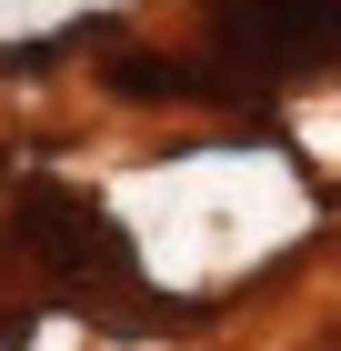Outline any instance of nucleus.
<instances>
[{
    "instance_id": "obj_2",
    "label": "nucleus",
    "mask_w": 341,
    "mask_h": 351,
    "mask_svg": "<svg viewBox=\"0 0 341 351\" xmlns=\"http://www.w3.org/2000/svg\"><path fill=\"white\" fill-rule=\"evenodd\" d=\"M21 241L51 271H121L131 261V241L110 231V211H91L80 191H30L21 201Z\"/></svg>"
},
{
    "instance_id": "obj_1",
    "label": "nucleus",
    "mask_w": 341,
    "mask_h": 351,
    "mask_svg": "<svg viewBox=\"0 0 341 351\" xmlns=\"http://www.w3.org/2000/svg\"><path fill=\"white\" fill-rule=\"evenodd\" d=\"M341 51V0H221L211 10V71L221 90H271Z\"/></svg>"
}]
</instances>
